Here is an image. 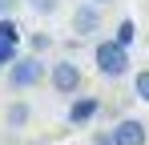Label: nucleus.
Here are the masks:
<instances>
[{
  "label": "nucleus",
  "instance_id": "nucleus-14",
  "mask_svg": "<svg viewBox=\"0 0 149 145\" xmlns=\"http://www.w3.org/2000/svg\"><path fill=\"white\" fill-rule=\"evenodd\" d=\"M89 145H117V141H113V129H97Z\"/></svg>",
  "mask_w": 149,
  "mask_h": 145
},
{
  "label": "nucleus",
  "instance_id": "nucleus-6",
  "mask_svg": "<svg viewBox=\"0 0 149 145\" xmlns=\"http://www.w3.org/2000/svg\"><path fill=\"white\" fill-rule=\"evenodd\" d=\"M101 113V97H77L69 105V125H89Z\"/></svg>",
  "mask_w": 149,
  "mask_h": 145
},
{
  "label": "nucleus",
  "instance_id": "nucleus-17",
  "mask_svg": "<svg viewBox=\"0 0 149 145\" xmlns=\"http://www.w3.org/2000/svg\"><path fill=\"white\" fill-rule=\"evenodd\" d=\"M145 45H149V32H145Z\"/></svg>",
  "mask_w": 149,
  "mask_h": 145
},
{
  "label": "nucleus",
  "instance_id": "nucleus-5",
  "mask_svg": "<svg viewBox=\"0 0 149 145\" xmlns=\"http://www.w3.org/2000/svg\"><path fill=\"white\" fill-rule=\"evenodd\" d=\"M113 141L117 145H149V125L141 117H121L113 125Z\"/></svg>",
  "mask_w": 149,
  "mask_h": 145
},
{
  "label": "nucleus",
  "instance_id": "nucleus-13",
  "mask_svg": "<svg viewBox=\"0 0 149 145\" xmlns=\"http://www.w3.org/2000/svg\"><path fill=\"white\" fill-rule=\"evenodd\" d=\"M16 56H20V52H16V45H12V40H0V65H12Z\"/></svg>",
  "mask_w": 149,
  "mask_h": 145
},
{
  "label": "nucleus",
  "instance_id": "nucleus-11",
  "mask_svg": "<svg viewBox=\"0 0 149 145\" xmlns=\"http://www.w3.org/2000/svg\"><path fill=\"white\" fill-rule=\"evenodd\" d=\"M24 4L36 16H56V12H61V0H24Z\"/></svg>",
  "mask_w": 149,
  "mask_h": 145
},
{
  "label": "nucleus",
  "instance_id": "nucleus-12",
  "mask_svg": "<svg viewBox=\"0 0 149 145\" xmlns=\"http://www.w3.org/2000/svg\"><path fill=\"white\" fill-rule=\"evenodd\" d=\"M133 93L149 105V69H137V72H133Z\"/></svg>",
  "mask_w": 149,
  "mask_h": 145
},
{
  "label": "nucleus",
  "instance_id": "nucleus-2",
  "mask_svg": "<svg viewBox=\"0 0 149 145\" xmlns=\"http://www.w3.org/2000/svg\"><path fill=\"white\" fill-rule=\"evenodd\" d=\"M45 81H49V65H45L36 52L16 56V61L8 65V89H16V93H24V89H40Z\"/></svg>",
  "mask_w": 149,
  "mask_h": 145
},
{
  "label": "nucleus",
  "instance_id": "nucleus-10",
  "mask_svg": "<svg viewBox=\"0 0 149 145\" xmlns=\"http://www.w3.org/2000/svg\"><path fill=\"white\" fill-rule=\"evenodd\" d=\"M49 48H52V36H49V32H28V52L45 56Z\"/></svg>",
  "mask_w": 149,
  "mask_h": 145
},
{
  "label": "nucleus",
  "instance_id": "nucleus-1",
  "mask_svg": "<svg viewBox=\"0 0 149 145\" xmlns=\"http://www.w3.org/2000/svg\"><path fill=\"white\" fill-rule=\"evenodd\" d=\"M93 61H97V72H101V77H109V81H121L125 72H129V65H133L129 48H125V45H117L113 36L93 45Z\"/></svg>",
  "mask_w": 149,
  "mask_h": 145
},
{
  "label": "nucleus",
  "instance_id": "nucleus-4",
  "mask_svg": "<svg viewBox=\"0 0 149 145\" xmlns=\"http://www.w3.org/2000/svg\"><path fill=\"white\" fill-rule=\"evenodd\" d=\"M73 32L81 36V40L97 36V32H101V4H93V0L77 4V8H73Z\"/></svg>",
  "mask_w": 149,
  "mask_h": 145
},
{
  "label": "nucleus",
  "instance_id": "nucleus-3",
  "mask_svg": "<svg viewBox=\"0 0 149 145\" xmlns=\"http://www.w3.org/2000/svg\"><path fill=\"white\" fill-rule=\"evenodd\" d=\"M49 85H52L56 97H77L81 85H85V72H81V65H77L73 56H65V61L49 65Z\"/></svg>",
  "mask_w": 149,
  "mask_h": 145
},
{
  "label": "nucleus",
  "instance_id": "nucleus-15",
  "mask_svg": "<svg viewBox=\"0 0 149 145\" xmlns=\"http://www.w3.org/2000/svg\"><path fill=\"white\" fill-rule=\"evenodd\" d=\"M16 4H20V0H0V16H12V12H16Z\"/></svg>",
  "mask_w": 149,
  "mask_h": 145
},
{
  "label": "nucleus",
  "instance_id": "nucleus-8",
  "mask_svg": "<svg viewBox=\"0 0 149 145\" xmlns=\"http://www.w3.org/2000/svg\"><path fill=\"white\" fill-rule=\"evenodd\" d=\"M113 40H117V45H125V48H133V40H137V24L125 16V20L117 24V32H113Z\"/></svg>",
  "mask_w": 149,
  "mask_h": 145
},
{
  "label": "nucleus",
  "instance_id": "nucleus-7",
  "mask_svg": "<svg viewBox=\"0 0 149 145\" xmlns=\"http://www.w3.org/2000/svg\"><path fill=\"white\" fill-rule=\"evenodd\" d=\"M28 117H32V105H28V101H12V105L4 109V125H8V129H24Z\"/></svg>",
  "mask_w": 149,
  "mask_h": 145
},
{
  "label": "nucleus",
  "instance_id": "nucleus-9",
  "mask_svg": "<svg viewBox=\"0 0 149 145\" xmlns=\"http://www.w3.org/2000/svg\"><path fill=\"white\" fill-rule=\"evenodd\" d=\"M20 24H16V16H0V40H12V45H20Z\"/></svg>",
  "mask_w": 149,
  "mask_h": 145
},
{
  "label": "nucleus",
  "instance_id": "nucleus-16",
  "mask_svg": "<svg viewBox=\"0 0 149 145\" xmlns=\"http://www.w3.org/2000/svg\"><path fill=\"white\" fill-rule=\"evenodd\" d=\"M93 4H101V8H105V4H113V0H93Z\"/></svg>",
  "mask_w": 149,
  "mask_h": 145
}]
</instances>
